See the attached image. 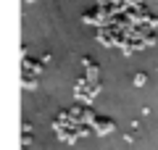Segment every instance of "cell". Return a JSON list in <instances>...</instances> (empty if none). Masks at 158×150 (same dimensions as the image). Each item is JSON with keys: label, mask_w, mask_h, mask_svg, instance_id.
I'll return each mask as SVG.
<instances>
[{"label": "cell", "mask_w": 158, "mask_h": 150, "mask_svg": "<svg viewBox=\"0 0 158 150\" xmlns=\"http://www.w3.org/2000/svg\"><path fill=\"white\" fill-rule=\"evenodd\" d=\"M135 84H137V87H142V84H145V74H137V77H135Z\"/></svg>", "instance_id": "obj_2"}, {"label": "cell", "mask_w": 158, "mask_h": 150, "mask_svg": "<svg viewBox=\"0 0 158 150\" xmlns=\"http://www.w3.org/2000/svg\"><path fill=\"white\" fill-rule=\"evenodd\" d=\"M95 132L98 134H103V132H113V127H116V124L111 121V119H106V116H95Z\"/></svg>", "instance_id": "obj_1"}]
</instances>
